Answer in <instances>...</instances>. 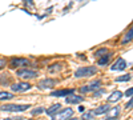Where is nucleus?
Instances as JSON below:
<instances>
[{"label":"nucleus","instance_id":"14","mask_svg":"<svg viewBox=\"0 0 133 120\" xmlns=\"http://www.w3.org/2000/svg\"><path fill=\"white\" fill-rule=\"evenodd\" d=\"M110 61V53H107V55H104V56H101V58H98V65H105V64H108Z\"/></svg>","mask_w":133,"mask_h":120},{"label":"nucleus","instance_id":"25","mask_svg":"<svg viewBox=\"0 0 133 120\" xmlns=\"http://www.w3.org/2000/svg\"><path fill=\"white\" fill-rule=\"evenodd\" d=\"M132 93H133V88H129V90L125 92V95H127L128 97H130V96H132Z\"/></svg>","mask_w":133,"mask_h":120},{"label":"nucleus","instance_id":"28","mask_svg":"<svg viewBox=\"0 0 133 120\" xmlns=\"http://www.w3.org/2000/svg\"><path fill=\"white\" fill-rule=\"evenodd\" d=\"M65 120H79V119H76V117H68V119H65Z\"/></svg>","mask_w":133,"mask_h":120},{"label":"nucleus","instance_id":"17","mask_svg":"<svg viewBox=\"0 0 133 120\" xmlns=\"http://www.w3.org/2000/svg\"><path fill=\"white\" fill-rule=\"evenodd\" d=\"M132 35H133V31H132V28H129V31H128V34L124 36V39H123V44H127V43H129V41H132Z\"/></svg>","mask_w":133,"mask_h":120},{"label":"nucleus","instance_id":"22","mask_svg":"<svg viewBox=\"0 0 133 120\" xmlns=\"http://www.w3.org/2000/svg\"><path fill=\"white\" fill-rule=\"evenodd\" d=\"M44 111H45V110H44L43 107H39V108H35V110H32L31 113H32V115H40V113H43Z\"/></svg>","mask_w":133,"mask_h":120},{"label":"nucleus","instance_id":"7","mask_svg":"<svg viewBox=\"0 0 133 120\" xmlns=\"http://www.w3.org/2000/svg\"><path fill=\"white\" fill-rule=\"evenodd\" d=\"M55 84H56V80H53V79H43V80L39 81L37 87L40 90H49Z\"/></svg>","mask_w":133,"mask_h":120},{"label":"nucleus","instance_id":"20","mask_svg":"<svg viewBox=\"0 0 133 120\" xmlns=\"http://www.w3.org/2000/svg\"><path fill=\"white\" fill-rule=\"evenodd\" d=\"M93 117H95V115H93V112H85V113H83V120H93Z\"/></svg>","mask_w":133,"mask_h":120},{"label":"nucleus","instance_id":"15","mask_svg":"<svg viewBox=\"0 0 133 120\" xmlns=\"http://www.w3.org/2000/svg\"><path fill=\"white\" fill-rule=\"evenodd\" d=\"M60 108H61V105H60V104H55V105H52L51 108L45 110V112H47L49 116H52L53 113H56V112H57V110H60Z\"/></svg>","mask_w":133,"mask_h":120},{"label":"nucleus","instance_id":"23","mask_svg":"<svg viewBox=\"0 0 133 120\" xmlns=\"http://www.w3.org/2000/svg\"><path fill=\"white\" fill-rule=\"evenodd\" d=\"M5 65H7V60L4 58H2V59H0V70L5 68Z\"/></svg>","mask_w":133,"mask_h":120},{"label":"nucleus","instance_id":"27","mask_svg":"<svg viewBox=\"0 0 133 120\" xmlns=\"http://www.w3.org/2000/svg\"><path fill=\"white\" fill-rule=\"evenodd\" d=\"M105 120H117V117H108V119H105Z\"/></svg>","mask_w":133,"mask_h":120},{"label":"nucleus","instance_id":"10","mask_svg":"<svg viewBox=\"0 0 133 120\" xmlns=\"http://www.w3.org/2000/svg\"><path fill=\"white\" fill-rule=\"evenodd\" d=\"M83 100H84L83 96L73 95V93H71V95H68V96L65 97V102L68 103V104H79V103H81Z\"/></svg>","mask_w":133,"mask_h":120},{"label":"nucleus","instance_id":"12","mask_svg":"<svg viewBox=\"0 0 133 120\" xmlns=\"http://www.w3.org/2000/svg\"><path fill=\"white\" fill-rule=\"evenodd\" d=\"M121 96H123V92H120V91H115L112 95H110V96L108 97V102H109V103H116L117 100H120V99H121Z\"/></svg>","mask_w":133,"mask_h":120},{"label":"nucleus","instance_id":"9","mask_svg":"<svg viewBox=\"0 0 133 120\" xmlns=\"http://www.w3.org/2000/svg\"><path fill=\"white\" fill-rule=\"evenodd\" d=\"M127 68V61L123 59V58H118L117 59V61L110 67V70L112 71H124Z\"/></svg>","mask_w":133,"mask_h":120},{"label":"nucleus","instance_id":"2","mask_svg":"<svg viewBox=\"0 0 133 120\" xmlns=\"http://www.w3.org/2000/svg\"><path fill=\"white\" fill-rule=\"evenodd\" d=\"M29 105L28 104H4V105H0V111H4V112H20V111H25L28 110Z\"/></svg>","mask_w":133,"mask_h":120},{"label":"nucleus","instance_id":"13","mask_svg":"<svg viewBox=\"0 0 133 120\" xmlns=\"http://www.w3.org/2000/svg\"><path fill=\"white\" fill-rule=\"evenodd\" d=\"M108 110H109V105H108V104H104V105L97 107L96 110L92 111V112H93V115H103V113H107Z\"/></svg>","mask_w":133,"mask_h":120},{"label":"nucleus","instance_id":"1","mask_svg":"<svg viewBox=\"0 0 133 120\" xmlns=\"http://www.w3.org/2000/svg\"><path fill=\"white\" fill-rule=\"evenodd\" d=\"M97 73V68L96 67H81L75 72V78L80 79V78H89Z\"/></svg>","mask_w":133,"mask_h":120},{"label":"nucleus","instance_id":"24","mask_svg":"<svg viewBox=\"0 0 133 120\" xmlns=\"http://www.w3.org/2000/svg\"><path fill=\"white\" fill-rule=\"evenodd\" d=\"M5 120H23V116H16V117H8Z\"/></svg>","mask_w":133,"mask_h":120},{"label":"nucleus","instance_id":"6","mask_svg":"<svg viewBox=\"0 0 133 120\" xmlns=\"http://www.w3.org/2000/svg\"><path fill=\"white\" fill-rule=\"evenodd\" d=\"M11 90L14 92H27L28 90H31V84L27 81H20V83L11 85Z\"/></svg>","mask_w":133,"mask_h":120},{"label":"nucleus","instance_id":"8","mask_svg":"<svg viewBox=\"0 0 133 120\" xmlns=\"http://www.w3.org/2000/svg\"><path fill=\"white\" fill-rule=\"evenodd\" d=\"M100 84H101V81H100V80L93 81V83L89 84V85L81 87V88H80V92H81V93H88V92H91V91H95V90H97L98 87H100Z\"/></svg>","mask_w":133,"mask_h":120},{"label":"nucleus","instance_id":"19","mask_svg":"<svg viewBox=\"0 0 133 120\" xmlns=\"http://www.w3.org/2000/svg\"><path fill=\"white\" fill-rule=\"evenodd\" d=\"M107 53H108V48L104 47V48H100L98 51H96V52H95V56H96V58H101V56L107 55Z\"/></svg>","mask_w":133,"mask_h":120},{"label":"nucleus","instance_id":"18","mask_svg":"<svg viewBox=\"0 0 133 120\" xmlns=\"http://www.w3.org/2000/svg\"><path fill=\"white\" fill-rule=\"evenodd\" d=\"M14 95L9 93V92H4V91H0V100H8V99H12Z\"/></svg>","mask_w":133,"mask_h":120},{"label":"nucleus","instance_id":"16","mask_svg":"<svg viewBox=\"0 0 133 120\" xmlns=\"http://www.w3.org/2000/svg\"><path fill=\"white\" fill-rule=\"evenodd\" d=\"M120 113V108L118 107H115L112 108V110H108V116L109 117H117Z\"/></svg>","mask_w":133,"mask_h":120},{"label":"nucleus","instance_id":"3","mask_svg":"<svg viewBox=\"0 0 133 120\" xmlns=\"http://www.w3.org/2000/svg\"><path fill=\"white\" fill-rule=\"evenodd\" d=\"M29 64H31V61L25 58H14L9 61V67H11V70H16V68H21L24 65H29Z\"/></svg>","mask_w":133,"mask_h":120},{"label":"nucleus","instance_id":"21","mask_svg":"<svg viewBox=\"0 0 133 120\" xmlns=\"http://www.w3.org/2000/svg\"><path fill=\"white\" fill-rule=\"evenodd\" d=\"M130 80V75H124V76H118L116 81H129Z\"/></svg>","mask_w":133,"mask_h":120},{"label":"nucleus","instance_id":"11","mask_svg":"<svg viewBox=\"0 0 133 120\" xmlns=\"http://www.w3.org/2000/svg\"><path fill=\"white\" fill-rule=\"evenodd\" d=\"M75 91L73 90H60V91H53V92H51V96H68V95H71V93H73Z\"/></svg>","mask_w":133,"mask_h":120},{"label":"nucleus","instance_id":"5","mask_svg":"<svg viewBox=\"0 0 133 120\" xmlns=\"http://www.w3.org/2000/svg\"><path fill=\"white\" fill-rule=\"evenodd\" d=\"M72 113H73V111L71 110V108H65V110H63V111H57L56 113H53L52 120H65V119L71 117Z\"/></svg>","mask_w":133,"mask_h":120},{"label":"nucleus","instance_id":"4","mask_svg":"<svg viewBox=\"0 0 133 120\" xmlns=\"http://www.w3.org/2000/svg\"><path fill=\"white\" fill-rule=\"evenodd\" d=\"M17 76L21 79H32V78H37L39 72L32 68H21L17 71Z\"/></svg>","mask_w":133,"mask_h":120},{"label":"nucleus","instance_id":"26","mask_svg":"<svg viewBox=\"0 0 133 120\" xmlns=\"http://www.w3.org/2000/svg\"><path fill=\"white\" fill-rule=\"evenodd\" d=\"M132 103H133L132 100H129V103H127V105H125V108H127V110H128V108H130V107H132Z\"/></svg>","mask_w":133,"mask_h":120}]
</instances>
